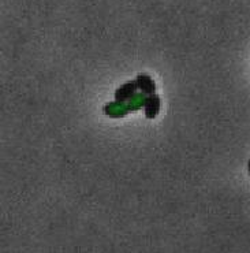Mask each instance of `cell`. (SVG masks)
<instances>
[{"label":"cell","instance_id":"2","mask_svg":"<svg viewBox=\"0 0 250 253\" xmlns=\"http://www.w3.org/2000/svg\"><path fill=\"white\" fill-rule=\"evenodd\" d=\"M160 104H162V101H160V97L157 94H149L145 99V103H144V112H145L146 118H156L160 112Z\"/></svg>","mask_w":250,"mask_h":253},{"label":"cell","instance_id":"4","mask_svg":"<svg viewBox=\"0 0 250 253\" xmlns=\"http://www.w3.org/2000/svg\"><path fill=\"white\" fill-rule=\"evenodd\" d=\"M248 169H249V172H250V160H249V163H248Z\"/></svg>","mask_w":250,"mask_h":253},{"label":"cell","instance_id":"3","mask_svg":"<svg viewBox=\"0 0 250 253\" xmlns=\"http://www.w3.org/2000/svg\"><path fill=\"white\" fill-rule=\"evenodd\" d=\"M135 83H137V88L140 89L142 93L152 94L156 92V84L146 74H138L135 78Z\"/></svg>","mask_w":250,"mask_h":253},{"label":"cell","instance_id":"1","mask_svg":"<svg viewBox=\"0 0 250 253\" xmlns=\"http://www.w3.org/2000/svg\"><path fill=\"white\" fill-rule=\"evenodd\" d=\"M137 90H138V88H137V83L135 81H128V83L123 84L122 86H119L115 90V101L125 103V101L130 100Z\"/></svg>","mask_w":250,"mask_h":253}]
</instances>
